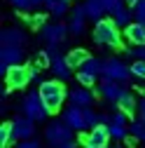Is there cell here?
Listing matches in <instances>:
<instances>
[{"label": "cell", "mask_w": 145, "mask_h": 148, "mask_svg": "<svg viewBox=\"0 0 145 148\" xmlns=\"http://www.w3.org/2000/svg\"><path fill=\"white\" fill-rule=\"evenodd\" d=\"M40 97H42V101H45V106L49 108V113H59L61 110V106H63V101H66V97H68V92H66V87H63V82L56 78V80H45V82H40Z\"/></svg>", "instance_id": "cell-1"}, {"label": "cell", "mask_w": 145, "mask_h": 148, "mask_svg": "<svg viewBox=\"0 0 145 148\" xmlns=\"http://www.w3.org/2000/svg\"><path fill=\"white\" fill-rule=\"evenodd\" d=\"M94 42L103 45V47H122V31L115 24V19H101L94 26Z\"/></svg>", "instance_id": "cell-2"}, {"label": "cell", "mask_w": 145, "mask_h": 148, "mask_svg": "<svg viewBox=\"0 0 145 148\" xmlns=\"http://www.w3.org/2000/svg\"><path fill=\"white\" fill-rule=\"evenodd\" d=\"M21 108H24V115H28L35 122H45L51 115L49 108L42 101V97H40V92H28L26 99H24V103H21Z\"/></svg>", "instance_id": "cell-3"}, {"label": "cell", "mask_w": 145, "mask_h": 148, "mask_svg": "<svg viewBox=\"0 0 145 148\" xmlns=\"http://www.w3.org/2000/svg\"><path fill=\"white\" fill-rule=\"evenodd\" d=\"M45 139H47V143H49L51 148H61V146H66V143L72 141V129H70L66 122L54 120V122H49L47 129H45Z\"/></svg>", "instance_id": "cell-4"}, {"label": "cell", "mask_w": 145, "mask_h": 148, "mask_svg": "<svg viewBox=\"0 0 145 148\" xmlns=\"http://www.w3.org/2000/svg\"><path fill=\"white\" fill-rule=\"evenodd\" d=\"M30 80H33V71L30 66H24V64L9 66V71L5 73V82L9 89H24Z\"/></svg>", "instance_id": "cell-5"}, {"label": "cell", "mask_w": 145, "mask_h": 148, "mask_svg": "<svg viewBox=\"0 0 145 148\" xmlns=\"http://www.w3.org/2000/svg\"><path fill=\"white\" fill-rule=\"evenodd\" d=\"M133 75L131 73V66L122 64L119 59H105L103 61V78L105 80H117V82H124Z\"/></svg>", "instance_id": "cell-6"}, {"label": "cell", "mask_w": 145, "mask_h": 148, "mask_svg": "<svg viewBox=\"0 0 145 148\" xmlns=\"http://www.w3.org/2000/svg\"><path fill=\"white\" fill-rule=\"evenodd\" d=\"M45 52L49 54V71H51L59 80H68V78H70V66H68L66 57H61V54H59L56 45H49Z\"/></svg>", "instance_id": "cell-7"}, {"label": "cell", "mask_w": 145, "mask_h": 148, "mask_svg": "<svg viewBox=\"0 0 145 148\" xmlns=\"http://www.w3.org/2000/svg\"><path fill=\"white\" fill-rule=\"evenodd\" d=\"M80 141L89 148H108V141H110V127L108 125H96L89 134H82Z\"/></svg>", "instance_id": "cell-8"}, {"label": "cell", "mask_w": 145, "mask_h": 148, "mask_svg": "<svg viewBox=\"0 0 145 148\" xmlns=\"http://www.w3.org/2000/svg\"><path fill=\"white\" fill-rule=\"evenodd\" d=\"M35 134V120H30L28 115H24V118H19L16 115L14 120H12V141L16 143V141H26V139H30Z\"/></svg>", "instance_id": "cell-9"}, {"label": "cell", "mask_w": 145, "mask_h": 148, "mask_svg": "<svg viewBox=\"0 0 145 148\" xmlns=\"http://www.w3.org/2000/svg\"><path fill=\"white\" fill-rule=\"evenodd\" d=\"M63 122L70 127V129H75V132H82V129H87V122H84V108L75 106V103H70L66 110H63Z\"/></svg>", "instance_id": "cell-10"}, {"label": "cell", "mask_w": 145, "mask_h": 148, "mask_svg": "<svg viewBox=\"0 0 145 148\" xmlns=\"http://www.w3.org/2000/svg\"><path fill=\"white\" fill-rule=\"evenodd\" d=\"M68 33H70V31H68V26H63V24H45V26H42V38H45L49 45L63 42Z\"/></svg>", "instance_id": "cell-11"}, {"label": "cell", "mask_w": 145, "mask_h": 148, "mask_svg": "<svg viewBox=\"0 0 145 148\" xmlns=\"http://www.w3.org/2000/svg\"><path fill=\"white\" fill-rule=\"evenodd\" d=\"M98 92H101V97H103L105 101H115V103H117V101H119V97L124 94L126 89H124L117 80H103V82H101V87H98Z\"/></svg>", "instance_id": "cell-12"}, {"label": "cell", "mask_w": 145, "mask_h": 148, "mask_svg": "<svg viewBox=\"0 0 145 148\" xmlns=\"http://www.w3.org/2000/svg\"><path fill=\"white\" fill-rule=\"evenodd\" d=\"M0 61L7 66H16L24 61V49L19 45H3L0 47Z\"/></svg>", "instance_id": "cell-13"}, {"label": "cell", "mask_w": 145, "mask_h": 148, "mask_svg": "<svg viewBox=\"0 0 145 148\" xmlns=\"http://www.w3.org/2000/svg\"><path fill=\"white\" fill-rule=\"evenodd\" d=\"M87 19H89V16H87V7H84V5H75V12H72L70 24H68V31H70L72 35H82Z\"/></svg>", "instance_id": "cell-14"}, {"label": "cell", "mask_w": 145, "mask_h": 148, "mask_svg": "<svg viewBox=\"0 0 145 148\" xmlns=\"http://www.w3.org/2000/svg\"><path fill=\"white\" fill-rule=\"evenodd\" d=\"M124 38L129 40L131 45H145V24L131 21L129 26L124 28Z\"/></svg>", "instance_id": "cell-15"}, {"label": "cell", "mask_w": 145, "mask_h": 148, "mask_svg": "<svg viewBox=\"0 0 145 148\" xmlns=\"http://www.w3.org/2000/svg\"><path fill=\"white\" fill-rule=\"evenodd\" d=\"M68 97H70V103H75L80 108L91 106V101H94V94L89 92V87H75V89L68 92Z\"/></svg>", "instance_id": "cell-16"}, {"label": "cell", "mask_w": 145, "mask_h": 148, "mask_svg": "<svg viewBox=\"0 0 145 148\" xmlns=\"http://www.w3.org/2000/svg\"><path fill=\"white\" fill-rule=\"evenodd\" d=\"M26 42V33L19 28H5L0 31V45H24Z\"/></svg>", "instance_id": "cell-17"}, {"label": "cell", "mask_w": 145, "mask_h": 148, "mask_svg": "<svg viewBox=\"0 0 145 148\" xmlns=\"http://www.w3.org/2000/svg\"><path fill=\"white\" fill-rule=\"evenodd\" d=\"M87 59H89V52L82 49V47H75V49H70V52L66 54V61H68L70 68H82V64H84Z\"/></svg>", "instance_id": "cell-18"}, {"label": "cell", "mask_w": 145, "mask_h": 148, "mask_svg": "<svg viewBox=\"0 0 145 148\" xmlns=\"http://www.w3.org/2000/svg\"><path fill=\"white\" fill-rule=\"evenodd\" d=\"M45 7L51 16H63L70 12V0H47Z\"/></svg>", "instance_id": "cell-19"}, {"label": "cell", "mask_w": 145, "mask_h": 148, "mask_svg": "<svg viewBox=\"0 0 145 148\" xmlns=\"http://www.w3.org/2000/svg\"><path fill=\"white\" fill-rule=\"evenodd\" d=\"M84 7H87V16H89V19H94V21H101L103 19V14H105L103 0H87Z\"/></svg>", "instance_id": "cell-20"}, {"label": "cell", "mask_w": 145, "mask_h": 148, "mask_svg": "<svg viewBox=\"0 0 145 148\" xmlns=\"http://www.w3.org/2000/svg\"><path fill=\"white\" fill-rule=\"evenodd\" d=\"M117 106H119V110H124V113H126V115L131 118L138 103H136V97L131 94V92H124V94L119 97V101H117Z\"/></svg>", "instance_id": "cell-21"}, {"label": "cell", "mask_w": 145, "mask_h": 148, "mask_svg": "<svg viewBox=\"0 0 145 148\" xmlns=\"http://www.w3.org/2000/svg\"><path fill=\"white\" fill-rule=\"evenodd\" d=\"M80 71H84V73H89V75H103V61L101 59H94V57H89L84 64H82V68Z\"/></svg>", "instance_id": "cell-22"}, {"label": "cell", "mask_w": 145, "mask_h": 148, "mask_svg": "<svg viewBox=\"0 0 145 148\" xmlns=\"http://www.w3.org/2000/svg\"><path fill=\"white\" fill-rule=\"evenodd\" d=\"M12 143V122H3L0 125V148H9Z\"/></svg>", "instance_id": "cell-23"}, {"label": "cell", "mask_w": 145, "mask_h": 148, "mask_svg": "<svg viewBox=\"0 0 145 148\" xmlns=\"http://www.w3.org/2000/svg\"><path fill=\"white\" fill-rule=\"evenodd\" d=\"M112 19H115V24L119 26V28H126V26H129L131 24V19H133V10H119L115 16H112Z\"/></svg>", "instance_id": "cell-24"}, {"label": "cell", "mask_w": 145, "mask_h": 148, "mask_svg": "<svg viewBox=\"0 0 145 148\" xmlns=\"http://www.w3.org/2000/svg\"><path fill=\"white\" fill-rule=\"evenodd\" d=\"M131 136H133V139H140V141H145V120H143V118L131 122Z\"/></svg>", "instance_id": "cell-25"}, {"label": "cell", "mask_w": 145, "mask_h": 148, "mask_svg": "<svg viewBox=\"0 0 145 148\" xmlns=\"http://www.w3.org/2000/svg\"><path fill=\"white\" fill-rule=\"evenodd\" d=\"M124 3H126V0H103V7H105L108 14L115 16L119 10H124Z\"/></svg>", "instance_id": "cell-26"}, {"label": "cell", "mask_w": 145, "mask_h": 148, "mask_svg": "<svg viewBox=\"0 0 145 148\" xmlns=\"http://www.w3.org/2000/svg\"><path fill=\"white\" fill-rule=\"evenodd\" d=\"M110 136L112 139H126V125H117V122H110Z\"/></svg>", "instance_id": "cell-27"}, {"label": "cell", "mask_w": 145, "mask_h": 148, "mask_svg": "<svg viewBox=\"0 0 145 148\" xmlns=\"http://www.w3.org/2000/svg\"><path fill=\"white\" fill-rule=\"evenodd\" d=\"M96 80H98L96 75H89V73H84V71H77V82H80L82 87H94Z\"/></svg>", "instance_id": "cell-28"}, {"label": "cell", "mask_w": 145, "mask_h": 148, "mask_svg": "<svg viewBox=\"0 0 145 148\" xmlns=\"http://www.w3.org/2000/svg\"><path fill=\"white\" fill-rule=\"evenodd\" d=\"M131 10H133V19L140 21V24H145V0H138Z\"/></svg>", "instance_id": "cell-29"}, {"label": "cell", "mask_w": 145, "mask_h": 148, "mask_svg": "<svg viewBox=\"0 0 145 148\" xmlns=\"http://www.w3.org/2000/svg\"><path fill=\"white\" fill-rule=\"evenodd\" d=\"M131 73L136 78H140V80H145V61H140V59H136L133 64H131Z\"/></svg>", "instance_id": "cell-30"}, {"label": "cell", "mask_w": 145, "mask_h": 148, "mask_svg": "<svg viewBox=\"0 0 145 148\" xmlns=\"http://www.w3.org/2000/svg\"><path fill=\"white\" fill-rule=\"evenodd\" d=\"M131 54L133 59H140V61H145V45H133V49H126Z\"/></svg>", "instance_id": "cell-31"}, {"label": "cell", "mask_w": 145, "mask_h": 148, "mask_svg": "<svg viewBox=\"0 0 145 148\" xmlns=\"http://www.w3.org/2000/svg\"><path fill=\"white\" fill-rule=\"evenodd\" d=\"M12 5H14L16 10H21V12H26V10H30V7H35V5H33V0H12Z\"/></svg>", "instance_id": "cell-32"}, {"label": "cell", "mask_w": 145, "mask_h": 148, "mask_svg": "<svg viewBox=\"0 0 145 148\" xmlns=\"http://www.w3.org/2000/svg\"><path fill=\"white\" fill-rule=\"evenodd\" d=\"M14 148H42L40 141H35V139H26V141H19Z\"/></svg>", "instance_id": "cell-33"}, {"label": "cell", "mask_w": 145, "mask_h": 148, "mask_svg": "<svg viewBox=\"0 0 145 148\" xmlns=\"http://www.w3.org/2000/svg\"><path fill=\"white\" fill-rule=\"evenodd\" d=\"M28 21H30V24H33L35 28H38V26L42 28V26H45V14H33V16H30Z\"/></svg>", "instance_id": "cell-34"}, {"label": "cell", "mask_w": 145, "mask_h": 148, "mask_svg": "<svg viewBox=\"0 0 145 148\" xmlns=\"http://www.w3.org/2000/svg\"><path fill=\"white\" fill-rule=\"evenodd\" d=\"M138 110H140V118H143V120H145V99H143V101H140V103H138Z\"/></svg>", "instance_id": "cell-35"}, {"label": "cell", "mask_w": 145, "mask_h": 148, "mask_svg": "<svg viewBox=\"0 0 145 148\" xmlns=\"http://www.w3.org/2000/svg\"><path fill=\"white\" fill-rule=\"evenodd\" d=\"M45 3H47V0H33V5H35V7H38V5H45Z\"/></svg>", "instance_id": "cell-36"}, {"label": "cell", "mask_w": 145, "mask_h": 148, "mask_svg": "<svg viewBox=\"0 0 145 148\" xmlns=\"http://www.w3.org/2000/svg\"><path fill=\"white\" fill-rule=\"evenodd\" d=\"M61 148H77V146H75V143L70 141V143H66V146H61Z\"/></svg>", "instance_id": "cell-37"}, {"label": "cell", "mask_w": 145, "mask_h": 148, "mask_svg": "<svg viewBox=\"0 0 145 148\" xmlns=\"http://www.w3.org/2000/svg\"><path fill=\"white\" fill-rule=\"evenodd\" d=\"M87 148H89V146H87Z\"/></svg>", "instance_id": "cell-38"}]
</instances>
